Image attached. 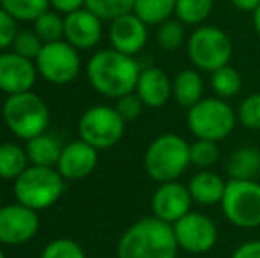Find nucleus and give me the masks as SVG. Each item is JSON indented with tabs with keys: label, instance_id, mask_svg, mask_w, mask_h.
<instances>
[{
	"label": "nucleus",
	"instance_id": "21",
	"mask_svg": "<svg viewBox=\"0 0 260 258\" xmlns=\"http://www.w3.org/2000/svg\"><path fill=\"white\" fill-rule=\"evenodd\" d=\"M174 97L179 106L191 108L204 99V80L199 69H182L174 78Z\"/></svg>",
	"mask_w": 260,
	"mask_h": 258
},
{
	"label": "nucleus",
	"instance_id": "33",
	"mask_svg": "<svg viewBox=\"0 0 260 258\" xmlns=\"http://www.w3.org/2000/svg\"><path fill=\"white\" fill-rule=\"evenodd\" d=\"M41 258H85V251L76 241L55 239L45 246Z\"/></svg>",
	"mask_w": 260,
	"mask_h": 258
},
{
	"label": "nucleus",
	"instance_id": "16",
	"mask_svg": "<svg viewBox=\"0 0 260 258\" xmlns=\"http://www.w3.org/2000/svg\"><path fill=\"white\" fill-rule=\"evenodd\" d=\"M38 67L30 59L13 53L0 55V90L9 96L27 92L34 87Z\"/></svg>",
	"mask_w": 260,
	"mask_h": 258
},
{
	"label": "nucleus",
	"instance_id": "6",
	"mask_svg": "<svg viewBox=\"0 0 260 258\" xmlns=\"http://www.w3.org/2000/svg\"><path fill=\"white\" fill-rule=\"evenodd\" d=\"M64 177L57 168L28 166L18 179H14V196L20 203L34 210L52 207L62 196Z\"/></svg>",
	"mask_w": 260,
	"mask_h": 258
},
{
	"label": "nucleus",
	"instance_id": "35",
	"mask_svg": "<svg viewBox=\"0 0 260 258\" xmlns=\"http://www.w3.org/2000/svg\"><path fill=\"white\" fill-rule=\"evenodd\" d=\"M145 104L142 103V99L138 97L137 92H129L126 96L115 99V110L120 117L124 119V122H133L140 117L142 110H144Z\"/></svg>",
	"mask_w": 260,
	"mask_h": 258
},
{
	"label": "nucleus",
	"instance_id": "8",
	"mask_svg": "<svg viewBox=\"0 0 260 258\" xmlns=\"http://www.w3.org/2000/svg\"><path fill=\"white\" fill-rule=\"evenodd\" d=\"M232 41L221 28L202 25L195 28L188 38V57L195 69L212 72L232 59Z\"/></svg>",
	"mask_w": 260,
	"mask_h": 258
},
{
	"label": "nucleus",
	"instance_id": "18",
	"mask_svg": "<svg viewBox=\"0 0 260 258\" xmlns=\"http://www.w3.org/2000/svg\"><path fill=\"white\" fill-rule=\"evenodd\" d=\"M135 92L147 108H161L174 96V82L159 67H145L140 71Z\"/></svg>",
	"mask_w": 260,
	"mask_h": 258
},
{
	"label": "nucleus",
	"instance_id": "36",
	"mask_svg": "<svg viewBox=\"0 0 260 258\" xmlns=\"http://www.w3.org/2000/svg\"><path fill=\"white\" fill-rule=\"evenodd\" d=\"M16 34H18L16 20L0 6V50L13 45Z\"/></svg>",
	"mask_w": 260,
	"mask_h": 258
},
{
	"label": "nucleus",
	"instance_id": "40",
	"mask_svg": "<svg viewBox=\"0 0 260 258\" xmlns=\"http://www.w3.org/2000/svg\"><path fill=\"white\" fill-rule=\"evenodd\" d=\"M251 14H253V27H255V32H257V34L260 35V6Z\"/></svg>",
	"mask_w": 260,
	"mask_h": 258
},
{
	"label": "nucleus",
	"instance_id": "42",
	"mask_svg": "<svg viewBox=\"0 0 260 258\" xmlns=\"http://www.w3.org/2000/svg\"><path fill=\"white\" fill-rule=\"evenodd\" d=\"M0 209H2V196H0Z\"/></svg>",
	"mask_w": 260,
	"mask_h": 258
},
{
	"label": "nucleus",
	"instance_id": "38",
	"mask_svg": "<svg viewBox=\"0 0 260 258\" xmlns=\"http://www.w3.org/2000/svg\"><path fill=\"white\" fill-rule=\"evenodd\" d=\"M50 6L53 7L57 13H73L76 9L85 7V0H50Z\"/></svg>",
	"mask_w": 260,
	"mask_h": 258
},
{
	"label": "nucleus",
	"instance_id": "1",
	"mask_svg": "<svg viewBox=\"0 0 260 258\" xmlns=\"http://www.w3.org/2000/svg\"><path fill=\"white\" fill-rule=\"evenodd\" d=\"M140 65L135 57L117 50H101L87 64V78L94 90L110 99H119L137 89Z\"/></svg>",
	"mask_w": 260,
	"mask_h": 258
},
{
	"label": "nucleus",
	"instance_id": "27",
	"mask_svg": "<svg viewBox=\"0 0 260 258\" xmlns=\"http://www.w3.org/2000/svg\"><path fill=\"white\" fill-rule=\"evenodd\" d=\"M186 25L177 18H168L167 21L157 25L156 41L165 52H175L186 43Z\"/></svg>",
	"mask_w": 260,
	"mask_h": 258
},
{
	"label": "nucleus",
	"instance_id": "30",
	"mask_svg": "<svg viewBox=\"0 0 260 258\" xmlns=\"http://www.w3.org/2000/svg\"><path fill=\"white\" fill-rule=\"evenodd\" d=\"M34 32L43 43L60 41L64 38V18H60L58 13L46 11L34 21Z\"/></svg>",
	"mask_w": 260,
	"mask_h": 258
},
{
	"label": "nucleus",
	"instance_id": "10",
	"mask_svg": "<svg viewBox=\"0 0 260 258\" xmlns=\"http://www.w3.org/2000/svg\"><path fill=\"white\" fill-rule=\"evenodd\" d=\"M36 67L46 82L66 85L78 76L82 62L75 46L68 41H53L45 43L36 59Z\"/></svg>",
	"mask_w": 260,
	"mask_h": 258
},
{
	"label": "nucleus",
	"instance_id": "22",
	"mask_svg": "<svg viewBox=\"0 0 260 258\" xmlns=\"http://www.w3.org/2000/svg\"><path fill=\"white\" fill-rule=\"evenodd\" d=\"M27 156L28 161L36 166H48V168H57V163L62 154V145L58 143L57 138L50 134H38V136L27 140Z\"/></svg>",
	"mask_w": 260,
	"mask_h": 258
},
{
	"label": "nucleus",
	"instance_id": "2",
	"mask_svg": "<svg viewBox=\"0 0 260 258\" xmlns=\"http://www.w3.org/2000/svg\"><path fill=\"white\" fill-rule=\"evenodd\" d=\"M177 251L174 227L156 216L133 223L117 244V258H175Z\"/></svg>",
	"mask_w": 260,
	"mask_h": 258
},
{
	"label": "nucleus",
	"instance_id": "28",
	"mask_svg": "<svg viewBox=\"0 0 260 258\" xmlns=\"http://www.w3.org/2000/svg\"><path fill=\"white\" fill-rule=\"evenodd\" d=\"M0 6L14 18L21 21H36L48 11L50 0H0Z\"/></svg>",
	"mask_w": 260,
	"mask_h": 258
},
{
	"label": "nucleus",
	"instance_id": "7",
	"mask_svg": "<svg viewBox=\"0 0 260 258\" xmlns=\"http://www.w3.org/2000/svg\"><path fill=\"white\" fill-rule=\"evenodd\" d=\"M221 212L237 228L260 227V182L257 180H226L221 198Z\"/></svg>",
	"mask_w": 260,
	"mask_h": 258
},
{
	"label": "nucleus",
	"instance_id": "20",
	"mask_svg": "<svg viewBox=\"0 0 260 258\" xmlns=\"http://www.w3.org/2000/svg\"><path fill=\"white\" fill-rule=\"evenodd\" d=\"M229 179L253 180L260 173V151L255 147H239L229 156L225 163Z\"/></svg>",
	"mask_w": 260,
	"mask_h": 258
},
{
	"label": "nucleus",
	"instance_id": "19",
	"mask_svg": "<svg viewBox=\"0 0 260 258\" xmlns=\"http://www.w3.org/2000/svg\"><path fill=\"white\" fill-rule=\"evenodd\" d=\"M226 182L214 173L212 170H200L199 173L189 179L188 190L191 195L193 202L200 203V205H216L221 203L223 193H225Z\"/></svg>",
	"mask_w": 260,
	"mask_h": 258
},
{
	"label": "nucleus",
	"instance_id": "25",
	"mask_svg": "<svg viewBox=\"0 0 260 258\" xmlns=\"http://www.w3.org/2000/svg\"><path fill=\"white\" fill-rule=\"evenodd\" d=\"M177 0H135L133 13L147 25H159L172 18Z\"/></svg>",
	"mask_w": 260,
	"mask_h": 258
},
{
	"label": "nucleus",
	"instance_id": "15",
	"mask_svg": "<svg viewBox=\"0 0 260 258\" xmlns=\"http://www.w3.org/2000/svg\"><path fill=\"white\" fill-rule=\"evenodd\" d=\"M147 23L140 20L135 13H127L112 20L110 25V43L112 48L120 53L135 57L147 45Z\"/></svg>",
	"mask_w": 260,
	"mask_h": 258
},
{
	"label": "nucleus",
	"instance_id": "17",
	"mask_svg": "<svg viewBox=\"0 0 260 258\" xmlns=\"http://www.w3.org/2000/svg\"><path fill=\"white\" fill-rule=\"evenodd\" d=\"M98 166V149L83 140H76L62 147L57 170L68 180H80L89 177Z\"/></svg>",
	"mask_w": 260,
	"mask_h": 258
},
{
	"label": "nucleus",
	"instance_id": "9",
	"mask_svg": "<svg viewBox=\"0 0 260 258\" xmlns=\"http://www.w3.org/2000/svg\"><path fill=\"white\" fill-rule=\"evenodd\" d=\"M126 122L112 106H92L82 115L78 122L80 140L87 141L98 151H105L120 141Z\"/></svg>",
	"mask_w": 260,
	"mask_h": 258
},
{
	"label": "nucleus",
	"instance_id": "39",
	"mask_svg": "<svg viewBox=\"0 0 260 258\" xmlns=\"http://www.w3.org/2000/svg\"><path fill=\"white\" fill-rule=\"evenodd\" d=\"M236 9L243 11V13H253L260 6V0H230Z\"/></svg>",
	"mask_w": 260,
	"mask_h": 258
},
{
	"label": "nucleus",
	"instance_id": "29",
	"mask_svg": "<svg viewBox=\"0 0 260 258\" xmlns=\"http://www.w3.org/2000/svg\"><path fill=\"white\" fill-rule=\"evenodd\" d=\"M219 161L218 141L197 138L189 143V163L199 170H211Z\"/></svg>",
	"mask_w": 260,
	"mask_h": 258
},
{
	"label": "nucleus",
	"instance_id": "37",
	"mask_svg": "<svg viewBox=\"0 0 260 258\" xmlns=\"http://www.w3.org/2000/svg\"><path fill=\"white\" fill-rule=\"evenodd\" d=\"M232 258H260V239L239 244L234 249Z\"/></svg>",
	"mask_w": 260,
	"mask_h": 258
},
{
	"label": "nucleus",
	"instance_id": "32",
	"mask_svg": "<svg viewBox=\"0 0 260 258\" xmlns=\"http://www.w3.org/2000/svg\"><path fill=\"white\" fill-rule=\"evenodd\" d=\"M237 122L246 129L260 131V92L250 94L239 103L237 108Z\"/></svg>",
	"mask_w": 260,
	"mask_h": 258
},
{
	"label": "nucleus",
	"instance_id": "3",
	"mask_svg": "<svg viewBox=\"0 0 260 258\" xmlns=\"http://www.w3.org/2000/svg\"><path fill=\"white\" fill-rule=\"evenodd\" d=\"M189 165V143L175 133L159 134L145 149V173L157 184L179 180Z\"/></svg>",
	"mask_w": 260,
	"mask_h": 258
},
{
	"label": "nucleus",
	"instance_id": "24",
	"mask_svg": "<svg viewBox=\"0 0 260 258\" xmlns=\"http://www.w3.org/2000/svg\"><path fill=\"white\" fill-rule=\"evenodd\" d=\"M211 89L216 97H221L225 101L232 99L243 89L241 72L230 64L216 69V71L211 72Z\"/></svg>",
	"mask_w": 260,
	"mask_h": 258
},
{
	"label": "nucleus",
	"instance_id": "31",
	"mask_svg": "<svg viewBox=\"0 0 260 258\" xmlns=\"http://www.w3.org/2000/svg\"><path fill=\"white\" fill-rule=\"evenodd\" d=\"M85 7L101 20H115L122 14L133 13L135 0H85Z\"/></svg>",
	"mask_w": 260,
	"mask_h": 258
},
{
	"label": "nucleus",
	"instance_id": "5",
	"mask_svg": "<svg viewBox=\"0 0 260 258\" xmlns=\"http://www.w3.org/2000/svg\"><path fill=\"white\" fill-rule=\"evenodd\" d=\"M186 122L195 138L221 141L232 134L237 124V114L221 97H204L188 108Z\"/></svg>",
	"mask_w": 260,
	"mask_h": 258
},
{
	"label": "nucleus",
	"instance_id": "12",
	"mask_svg": "<svg viewBox=\"0 0 260 258\" xmlns=\"http://www.w3.org/2000/svg\"><path fill=\"white\" fill-rule=\"evenodd\" d=\"M39 227L41 223H39L38 210L23 203L18 202L0 209V244H25L36 237Z\"/></svg>",
	"mask_w": 260,
	"mask_h": 258
},
{
	"label": "nucleus",
	"instance_id": "13",
	"mask_svg": "<svg viewBox=\"0 0 260 258\" xmlns=\"http://www.w3.org/2000/svg\"><path fill=\"white\" fill-rule=\"evenodd\" d=\"M191 205L193 198L189 195L188 186L181 184L179 180L161 182L151 200L152 214L159 217L161 221L170 225H174L182 216H186L191 210Z\"/></svg>",
	"mask_w": 260,
	"mask_h": 258
},
{
	"label": "nucleus",
	"instance_id": "34",
	"mask_svg": "<svg viewBox=\"0 0 260 258\" xmlns=\"http://www.w3.org/2000/svg\"><path fill=\"white\" fill-rule=\"evenodd\" d=\"M45 43L41 41L38 34L34 30H21L16 34L13 41V48L18 55L25 57V59H30V60H36L39 55V52L43 50Z\"/></svg>",
	"mask_w": 260,
	"mask_h": 258
},
{
	"label": "nucleus",
	"instance_id": "14",
	"mask_svg": "<svg viewBox=\"0 0 260 258\" xmlns=\"http://www.w3.org/2000/svg\"><path fill=\"white\" fill-rule=\"evenodd\" d=\"M101 18L87 7L76 9L64 18V38L76 50H90L101 41L103 25Z\"/></svg>",
	"mask_w": 260,
	"mask_h": 258
},
{
	"label": "nucleus",
	"instance_id": "4",
	"mask_svg": "<svg viewBox=\"0 0 260 258\" xmlns=\"http://www.w3.org/2000/svg\"><path fill=\"white\" fill-rule=\"evenodd\" d=\"M2 117L11 133L21 140H30L43 134L50 124L48 106L38 94L30 90L7 97L2 108Z\"/></svg>",
	"mask_w": 260,
	"mask_h": 258
},
{
	"label": "nucleus",
	"instance_id": "41",
	"mask_svg": "<svg viewBox=\"0 0 260 258\" xmlns=\"http://www.w3.org/2000/svg\"><path fill=\"white\" fill-rule=\"evenodd\" d=\"M0 258H6V255H4V251H2V248H0Z\"/></svg>",
	"mask_w": 260,
	"mask_h": 258
},
{
	"label": "nucleus",
	"instance_id": "26",
	"mask_svg": "<svg viewBox=\"0 0 260 258\" xmlns=\"http://www.w3.org/2000/svg\"><path fill=\"white\" fill-rule=\"evenodd\" d=\"M214 0H177L175 16L184 25H200L209 18Z\"/></svg>",
	"mask_w": 260,
	"mask_h": 258
},
{
	"label": "nucleus",
	"instance_id": "11",
	"mask_svg": "<svg viewBox=\"0 0 260 258\" xmlns=\"http://www.w3.org/2000/svg\"><path fill=\"white\" fill-rule=\"evenodd\" d=\"M172 227L179 249L191 255H204L211 251L218 242V227L211 217L202 212L189 210Z\"/></svg>",
	"mask_w": 260,
	"mask_h": 258
},
{
	"label": "nucleus",
	"instance_id": "23",
	"mask_svg": "<svg viewBox=\"0 0 260 258\" xmlns=\"http://www.w3.org/2000/svg\"><path fill=\"white\" fill-rule=\"evenodd\" d=\"M28 156L27 151L21 149L20 145L0 143V179L14 180L28 168Z\"/></svg>",
	"mask_w": 260,
	"mask_h": 258
}]
</instances>
